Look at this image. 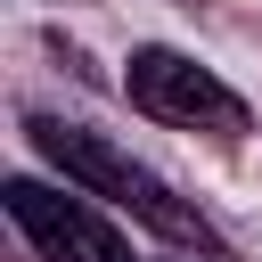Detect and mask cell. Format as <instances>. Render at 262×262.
I'll use <instances>...</instances> for the list:
<instances>
[{"instance_id": "1", "label": "cell", "mask_w": 262, "mask_h": 262, "mask_svg": "<svg viewBox=\"0 0 262 262\" xmlns=\"http://www.w3.org/2000/svg\"><path fill=\"white\" fill-rule=\"evenodd\" d=\"M33 147L66 172V188H82V196H106V205H123L131 221H147L156 237H172V246H213V229H205V213L196 205H180L131 147H115V139H98V131H82V123H33Z\"/></svg>"}, {"instance_id": "3", "label": "cell", "mask_w": 262, "mask_h": 262, "mask_svg": "<svg viewBox=\"0 0 262 262\" xmlns=\"http://www.w3.org/2000/svg\"><path fill=\"white\" fill-rule=\"evenodd\" d=\"M0 205L8 221L49 254V262H131V237L82 196V188H49V180H0Z\"/></svg>"}, {"instance_id": "2", "label": "cell", "mask_w": 262, "mask_h": 262, "mask_svg": "<svg viewBox=\"0 0 262 262\" xmlns=\"http://www.w3.org/2000/svg\"><path fill=\"white\" fill-rule=\"evenodd\" d=\"M123 90H131L139 115H156V123H172V131H213V139H237V131H246V98H237L213 66H196V57L164 49V41L131 49Z\"/></svg>"}, {"instance_id": "4", "label": "cell", "mask_w": 262, "mask_h": 262, "mask_svg": "<svg viewBox=\"0 0 262 262\" xmlns=\"http://www.w3.org/2000/svg\"><path fill=\"white\" fill-rule=\"evenodd\" d=\"M180 8H196V0H180Z\"/></svg>"}]
</instances>
